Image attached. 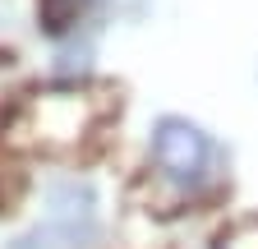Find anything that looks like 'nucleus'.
<instances>
[{
  "label": "nucleus",
  "instance_id": "nucleus-3",
  "mask_svg": "<svg viewBox=\"0 0 258 249\" xmlns=\"http://www.w3.org/2000/svg\"><path fill=\"white\" fill-rule=\"evenodd\" d=\"M92 0H37V19H42V33L51 37H64L70 28L88 14Z\"/></svg>",
  "mask_w": 258,
  "mask_h": 249
},
{
  "label": "nucleus",
  "instance_id": "nucleus-4",
  "mask_svg": "<svg viewBox=\"0 0 258 249\" xmlns=\"http://www.w3.org/2000/svg\"><path fill=\"white\" fill-rule=\"evenodd\" d=\"M212 249H258V217H244V222L226 226Z\"/></svg>",
  "mask_w": 258,
  "mask_h": 249
},
{
  "label": "nucleus",
  "instance_id": "nucleus-1",
  "mask_svg": "<svg viewBox=\"0 0 258 249\" xmlns=\"http://www.w3.org/2000/svg\"><path fill=\"white\" fill-rule=\"evenodd\" d=\"M106 97H97L88 88H42L14 102V111L0 125V139L14 152H74L97 134V125L106 120Z\"/></svg>",
  "mask_w": 258,
  "mask_h": 249
},
{
  "label": "nucleus",
  "instance_id": "nucleus-2",
  "mask_svg": "<svg viewBox=\"0 0 258 249\" xmlns=\"http://www.w3.org/2000/svg\"><path fill=\"white\" fill-rule=\"evenodd\" d=\"M152 162L161 166V175H171L180 184L199 180L208 166V134L180 115H166L152 130Z\"/></svg>",
  "mask_w": 258,
  "mask_h": 249
}]
</instances>
